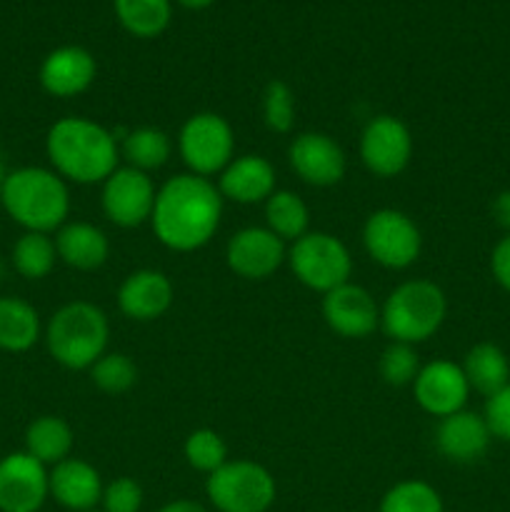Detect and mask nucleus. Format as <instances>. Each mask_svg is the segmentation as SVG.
<instances>
[{
    "instance_id": "1",
    "label": "nucleus",
    "mask_w": 510,
    "mask_h": 512,
    "mask_svg": "<svg viewBox=\"0 0 510 512\" xmlns=\"http://www.w3.org/2000/svg\"><path fill=\"white\" fill-rule=\"evenodd\" d=\"M223 205L225 200L215 180L180 173L158 188L150 225L158 243L168 250L195 253L218 233Z\"/></svg>"
},
{
    "instance_id": "2",
    "label": "nucleus",
    "mask_w": 510,
    "mask_h": 512,
    "mask_svg": "<svg viewBox=\"0 0 510 512\" xmlns=\"http://www.w3.org/2000/svg\"><path fill=\"white\" fill-rule=\"evenodd\" d=\"M48 163L65 183H103L120 165L118 138L105 125L83 115L55 120L45 135Z\"/></svg>"
},
{
    "instance_id": "3",
    "label": "nucleus",
    "mask_w": 510,
    "mask_h": 512,
    "mask_svg": "<svg viewBox=\"0 0 510 512\" xmlns=\"http://www.w3.org/2000/svg\"><path fill=\"white\" fill-rule=\"evenodd\" d=\"M0 205L23 233H55L68 223L70 190L53 168L23 165L8 170Z\"/></svg>"
},
{
    "instance_id": "4",
    "label": "nucleus",
    "mask_w": 510,
    "mask_h": 512,
    "mask_svg": "<svg viewBox=\"0 0 510 512\" xmlns=\"http://www.w3.org/2000/svg\"><path fill=\"white\" fill-rule=\"evenodd\" d=\"M108 338V315L88 300L60 305L43 330L50 358L68 370L93 368L95 360L108 353Z\"/></svg>"
},
{
    "instance_id": "5",
    "label": "nucleus",
    "mask_w": 510,
    "mask_h": 512,
    "mask_svg": "<svg viewBox=\"0 0 510 512\" xmlns=\"http://www.w3.org/2000/svg\"><path fill=\"white\" fill-rule=\"evenodd\" d=\"M448 298L433 280H405L390 290L380 305V328L390 343L420 345L433 338L445 323Z\"/></svg>"
},
{
    "instance_id": "6",
    "label": "nucleus",
    "mask_w": 510,
    "mask_h": 512,
    "mask_svg": "<svg viewBox=\"0 0 510 512\" xmlns=\"http://www.w3.org/2000/svg\"><path fill=\"white\" fill-rule=\"evenodd\" d=\"M288 265L300 285L323 295L338 285L350 283L353 275V255L348 245L325 230H310L290 243Z\"/></svg>"
},
{
    "instance_id": "7",
    "label": "nucleus",
    "mask_w": 510,
    "mask_h": 512,
    "mask_svg": "<svg viewBox=\"0 0 510 512\" xmlns=\"http://www.w3.org/2000/svg\"><path fill=\"white\" fill-rule=\"evenodd\" d=\"M205 493L218 512H268L278 485L273 473L255 460H228L208 475Z\"/></svg>"
},
{
    "instance_id": "8",
    "label": "nucleus",
    "mask_w": 510,
    "mask_h": 512,
    "mask_svg": "<svg viewBox=\"0 0 510 512\" xmlns=\"http://www.w3.org/2000/svg\"><path fill=\"white\" fill-rule=\"evenodd\" d=\"M175 145L188 173L213 180L235 158V130L228 118L203 110L180 125Z\"/></svg>"
},
{
    "instance_id": "9",
    "label": "nucleus",
    "mask_w": 510,
    "mask_h": 512,
    "mask_svg": "<svg viewBox=\"0 0 510 512\" xmlns=\"http://www.w3.org/2000/svg\"><path fill=\"white\" fill-rule=\"evenodd\" d=\"M363 248L380 268L405 270L423 253V233L403 210L380 208L365 218Z\"/></svg>"
},
{
    "instance_id": "10",
    "label": "nucleus",
    "mask_w": 510,
    "mask_h": 512,
    "mask_svg": "<svg viewBox=\"0 0 510 512\" xmlns=\"http://www.w3.org/2000/svg\"><path fill=\"white\" fill-rule=\"evenodd\" d=\"M100 185V208L110 223L125 230L150 223L158 188L148 173L118 165Z\"/></svg>"
},
{
    "instance_id": "11",
    "label": "nucleus",
    "mask_w": 510,
    "mask_h": 512,
    "mask_svg": "<svg viewBox=\"0 0 510 512\" xmlns=\"http://www.w3.org/2000/svg\"><path fill=\"white\" fill-rule=\"evenodd\" d=\"M360 160L375 178H395L413 160V133L400 118L380 113L360 133Z\"/></svg>"
},
{
    "instance_id": "12",
    "label": "nucleus",
    "mask_w": 510,
    "mask_h": 512,
    "mask_svg": "<svg viewBox=\"0 0 510 512\" xmlns=\"http://www.w3.org/2000/svg\"><path fill=\"white\" fill-rule=\"evenodd\" d=\"M225 263L230 273L243 280H268L288 263V243L270 233L265 225H248L228 240Z\"/></svg>"
},
{
    "instance_id": "13",
    "label": "nucleus",
    "mask_w": 510,
    "mask_h": 512,
    "mask_svg": "<svg viewBox=\"0 0 510 512\" xmlns=\"http://www.w3.org/2000/svg\"><path fill=\"white\" fill-rule=\"evenodd\" d=\"M288 163L290 170L313 188H333L348 170V158L338 140L320 130H308L290 140Z\"/></svg>"
},
{
    "instance_id": "14",
    "label": "nucleus",
    "mask_w": 510,
    "mask_h": 512,
    "mask_svg": "<svg viewBox=\"0 0 510 512\" xmlns=\"http://www.w3.org/2000/svg\"><path fill=\"white\" fill-rule=\"evenodd\" d=\"M48 470L25 450L0 458V512H40L50 498Z\"/></svg>"
},
{
    "instance_id": "15",
    "label": "nucleus",
    "mask_w": 510,
    "mask_h": 512,
    "mask_svg": "<svg viewBox=\"0 0 510 512\" xmlns=\"http://www.w3.org/2000/svg\"><path fill=\"white\" fill-rule=\"evenodd\" d=\"M323 320L335 335L350 340L370 338L380 328V305L358 283H343L323 295Z\"/></svg>"
},
{
    "instance_id": "16",
    "label": "nucleus",
    "mask_w": 510,
    "mask_h": 512,
    "mask_svg": "<svg viewBox=\"0 0 510 512\" xmlns=\"http://www.w3.org/2000/svg\"><path fill=\"white\" fill-rule=\"evenodd\" d=\"M413 395L423 413L440 420L465 410L470 385L458 363L440 358L420 368L418 378L413 380Z\"/></svg>"
},
{
    "instance_id": "17",
    "label": "nucleus",
    "mask_w": 510,
    "mask_h": 512,
    "mask_svg": "<svg viewBox=\"0 0 510 512\" xmlns=\"http://www.w3.org/2000/svg\"><path fill=\"white\" fill-rule=\"evenodd\" d=\"M98 75L95 55L83 45H60L50 50L38 70L40 88L53 98H75L83 95Z\"/></svg>"
},
{
    "instance_id": "18",
    "label": "nucleus",
    "mask_w": 510,
    "mask_h": 512,
    "mask_svg": "<svg viewBox=\"0 0 510 512\" xmlns=\"http://www.w3.org/2000/svg\"><path fill=\"white\" fill-rule=\"evenodd\" d=\"M175 300V288L163 270L140 268L125 275L118 288V308L135 323H153L163 318Z\"/></svg>"
},
{
    "instance_id": "19",
    "label": "nucleus",
    "mask_w": 510,
    "mask_h": 512,
    "mask_svg": "<svg viewBox=\"0 0 510 512\" xmlns=\"http://www.w3.org/2000/svg\"><path fill=\"white\" fill-rule=\"evenodd\" d=\"M490 440H493V433H490L488 423L483 415L473 413V410H458L448 418H440L433 435L435 450L445 460L460 465L483 458L490 448Z\"/></svg>"
},
{
    "instance_id": "20",
    "label": "nucleus",
    "mask_w": 510,
    "mask_h": 512,
    "mask_svg": "<svg viewBox=\"0 0 510 512\" xmlns=\"http://www.w3.org/2000/svg\"><path fill=\"white\" fill-rule=\"evenodd\" d=\"M275 168L263 155H235L228 168L215 178L223 200L235 205L265 203L275 193Z\"/></svg>"
},
{
    "instance_id": "21",
    "label": "nucleus",
    "mask_w": 510,
    "mask_h": 512,
    "mask_svg": "<svg viewBox=\"0 0 510 512\" xmlns=\"http://www.w3.org/2000/svg\"><path fill=\"white\" fill-rule=\"evenodd\" d=\"M48 485L50 498L70 512H90L98 508L105 488L95 465L73 455L48 470Z\"/></svg>"
},
{
    "instance_id": "22",
    "label": "nucleus",
    "mask_w": 510,
    "mask_h": 512,
    "mask_svg": "<svg viewBox=\"0 0 510 512\" xmlns=\"http://www.w3.org/2000/svg\"><path fill=\"white\" fill-rule=\"evenodd\" d=\"M53 240L58 260L68 268L90 273L108 263L110 240L98 225L85 223V220H68L63 228L55 230Z\"/></svg>"
},
{
    "instance_id": "23",
    "label": "nucleus",
    "mask_w": 510,
    "mask_h": 512,
    "mask_svg": "<svg viewBox=\"0 0 510 512\" xmlns=\"http://www.w3.org/2000/svg\"><path fill=\"white\" fill-rule=\"evenodd\" d=\"M43 320L35 305L18 295H0V350L28 353L43 338Z\"/></svg>"
},
{
    "instance_id": "24",
    "label": "nucleus",
    "mask_w": 510,
    "mask_h": 512,
    "mask_svg": "<svg viewBox=\"0 0 510 512\" xmlns=\"http://www.w3.org/2000/svg\"><path fill=\"white\" fill-rule=\"evenodd\" d=\"M23 443L25 453L33 455L45 468H53V465L70 458L75 433L68 420L60 418V415H40V418L30 420V425L25 428Z\"/></svg>"
},
{
    "instance_id": "25",
    "label": "nucleus",
    "mask_w": 510,
    "mask_h": 512,
    "mask_svg": "<svg viewBox=\"0 0 510 512\" xmlns=\"http://www.w3.org/2000/svg\"><path fill=\"white\" fill-rule=\"evenodd\" d=\"M118 145L120 160H125V165H130L135 170H143L148 175L153 170H160L163 165H168L175 148L173 138L163 128H155V125H140V128L128 130L118 140Z\"/></svg>"
},
{
    "instance_id": "26",
    "label": "nucleus",
    "mask_w": 510,
    "mask_h": 512,
    "mask_svg": "<svg viewBox=\"0 0 510 512\" xmlns=\"http://www.w3.org/2000/svg\"><path fill=\"white\" fill-rule=\"evenodd\" d=\"M463 373L470 390L490 398L503 385L510 383V363L503 350L493 343H478L468 350L463 360Z\"/></svg>"
},
{
    "instance_id": "27",
    "label": "nucleus",
    "mask_w": 510,
    "mask_h": 512,
    "mask_svg": "<svg viewBox=\"0 0 510 512\" xmlns=\"http://www.w3.org/2000/svg\"><path fill=\"white\" fill-rule=\"evenodd\" d=\"M263 205L265 228L278 235L283 243H295L310 233V208L293 190H275Z\"/></svg>"
},
{
    "instance_id": "28",
    "label": "nucleus",
    "mask_w": 510,
    "mask_h": 512,
    "mask_svg": "<svg viewBox=\"0 0 510 512\" xmlns=\"http://www.w3.org/2000/svg\"><path fill=\"white\" fill-rule=\"evenodd\" d=\"M120 25L135 38H158L173 18L170 0H113Z\"/></svg>"
},
{
    "instance_id": "29",
    "label": "nucleus",
    "mask_w": 510,
    "mask_h": 512,
    "mask_svg": "<svg viewBox=\"0 0 510 512\" xmlns=\"http://www.w3.org/2000/svg\"><path fill=\"white\" fill-rule=\"evenodd\" d=\"M10 263H13L15 273L25 280L48 278L53 273L55 263H58V250H55L53 235L28 233L25 230L15 240L13 250H10Z\"/></svg>"
},
{
    "instance_id": "30",
    "label": "nucleus",
    "mask_w": 510,
    "mask_h": 512,
    "mask_svg": "<svg viewBox=\"0 0 510 512\" xmlns=\"http://www.w3.org/2000/svg\"><path fill=\"white\" fill-rule=\"evenodd\" d=\"M378 512H445V508L433 485L425 480H403L383 495Z\"/></svg>"
},
{
    "instance_id": "31",
    "label": "nucleus",
    "mask_w": 510,
    "mask_h": 512,
    "mask_svg": "<svg viewBox=\"0 0 510 512\" xmlns=\"http://www.w3.org/2000/svg\"><path fill=\"white\" fill-rule=\"evenodd\" d=\"M88 373L95 388L108 395H123L138 385V365L130 360V355L118 353V350L115 353L108 350L103 358L95 360Z\"/></svg>"
},
{
    "instance_id": "32",
    "label": "nucleus",
    "mask_w": 510,
    "mask_h": 512,
    "mask_svg": "<svg viewBox=\"0 0 510 512\" xmlns=\"http://www.w3.org/2000/svg\"><path fill=\"white\" fill-rule=\"evenodd\" d=\"M183 455L190 468L210 475L228 463V445L213 428H198L185 438Z\"/></svg>"
},
{
    "instance_id": "33",
    "label": "nucleus",
    "mask_w": 510,
    "mask_h": 512,
    "mask_svg": "<svg viewBox=\"0 0 510 512\" xmlns=\"http://www.w3.org/2000/svg\"><path fill=\"white\" fill-rule=\"evenodd\" d=\"M420 355L415 345L408 343H388V348L380 353L378 360V373L383 383L393 385V388H405L413 385V380L420 373Z\"/></svg>"
},
{
    "instance_id": "34",
    "label": "nucleus",
    "mask_w": 510,
    "mask_h": 512,
    "mask_svg": "<svg viewBox=\"0 0 510 512\" xmlns=\"http://www.w3.org/2000/svg\"><path fill=\"white\" fill-rule=\"evenodd\" d=\"M263 123L270 133H290L295 125V93L285 80H270L263 90Z\"/></svg>"
},
{
    "instance_id": "35",
    "label": "nucleus",
    "mask_w": 510,
    "mask_h": 512,
    "mask_svg": "<svg viewBox=\"0 0 510 512\" xmlns=\"http://www.w3.org/2000/svg\"><path fill=\"white\" fill-rule=\"evenodd\" d=\"M103 512H140L143 508V488L133 478H115L103 488L100 498Z\"/></svg>"
},
{
    "instance_id": "36",
    "label": "nucleus",
    "mask_w": 510,
    "mask_h": 512,
    "mask_svg": "<svg viewBox=\"0 0 510 512\" xmlns=\"http://www.w3.org/2000/svg\"><path fill=\"white\" fill-rule=\"evenodd\" d=\"M485 423H488L493 438L510 443V383L503 385L498 393L485 400Z\"/></svg>"
},
{
    "instance_id": "37",
    "label": "nucleus",
    "mask_w": 510,
    "mask_h": 512,
    "mask_svg": "<svg viewBox=\"0 0 510 512\" xmlns=\"http://www.w3.org/2000/svg\"><path fill=\"white\" fill-rule=\"evenodd\" d=\"M490 270H493L495 283H498L505 293H510V233L493 248V255H490Z\"/></svg>"
},
{
    "instance_id": "38",
    "label": "nucleus",
    "mask_w": 510,
    "mask_h": 512,
    "mask_svg": "<svg viewBox=\"0 0 510 512\" xmlns=\"http://www.w3.org/2000/svg\"><path fill=\"white\" fill-rule=\"evenodd\" d=\"M493 220L510 233V190H503L493 200Z\"/></svg>"
},
{
    "instance_id": "39",
    "label": "nucleus",
    "mask_w": 510,
    "mask_h": 512,
    "mask_svg": "<svg viewBox=\"0 0 510 512\" xmlns=\"http://www.w3.org/2000/svg\"><path fill=\"white\" fill-rule=\"evenodd\" d=\"M158 512H208V508H203L195 500H173V503L163 505Z\"/></svg>"
},
{
    "instance_id": "40",
    "label": "nucleus",
    "mask_w": 510,
    "mask_h": 512,
    "mask_svg": "<svg viewBox=\"0 0 510 512\" xmlns=\"http://www.w3.org/2000/svg\"><path fill=\"white\" fill-rule=\"evenodd\" d=\"M180 5H183V8H190V10H203V8H208V5H213L215 0H178Z\"/></svg>"
},
{
    "instance_id": "41",
    "label": "nucleus",
    "mask_w": 510,
    "mask_h": 512,
    "mask_svg": "<svg viewBox=\"0 0 510 512\" xmlns=\"http://www.w3.org/2000/svg\"><path fill=\"white\" fill-rule=\"evenodd\" d=\"M5 178H8V170H5L3 155H0V190H3V183H5Z\"/></svg>"
},
{
    "instance_id": "42",
    "label": "nucleus",
    "mask_w": 510,
    "mask_h": 512,
    "mask_svg": "<svg viewBox=\"0 0 510 512\" xmlns=\"http://www.w3.org/2000/svg\"><path fill=\"white\" fill-rule=\"evenodd\" d=\"M90 512H103V510H90Z\"/></svg>"
}]
</instances>
